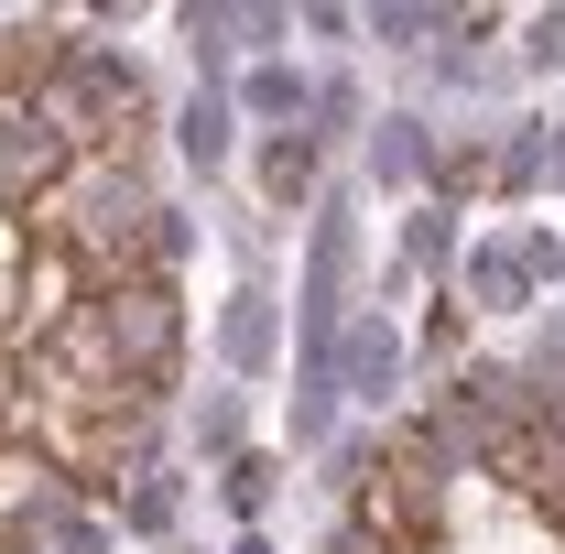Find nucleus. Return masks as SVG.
Returning a JSON list of instances; mask_svg holds the SVG:
<instances>
[{
	"label": "nucleus",
	"mask_w": 565,
	"mask_h": 554,
	"mask_svg": "<svg viewBox=\"0 0 565 554\" xmlns=\"http://www.w3.org/2000/svg\"><path fill=\"white\" fill-rule=\"evenodd\" d=\"M87 305V262L55 217L0 207V348H55Z\"/></svg>",
	"instance_id": "f257e3e1"
},
{
	"label": "nucleus",
	"mask_w": 565,
	"mask_h": 554,
	"mask_svg": "<svg viewBox=\"0 0 565 554\" xmlns=\"http://www.w3.org/2000/svg\"><path fill=\"white\" fill-rule=\"evenodd\" d=\"M359 522L381 554H435V435H392V468L359 489Z\"/></svg>",
	"instance_id": "f03ea898"
},
{
	"label": "nucleus",
	"mask_w": 565,
	"mask_h": 554,
	"mask_svg": "<svg viewBox=\"0 0 565 554\" xmlns=\"http://www.w3.org/2000/svg\"><path fill=\"white\" fill-rule=\"evenodd\" d=\"M66 76V44L44 33V22H22V33H0V109H22V98H44Z\"/></svg>",
	"instance_id": "7ed1b4c3"
},
{
	"label": "nucleus",
	"mask_w": 565,
	"mask_h": 554,
	"mask_svg": "<svg viewBox=\"0 0 565 554\" xmlns=\"http://www.w3.org/2000/svg\"><path fill=\"white\" fill-rule=\"evenodd\" d=\"M305 174H316V152H305V141H282L273 163H262V185H273V196H305Z\"/></svg>",
	"instance_id": "20e7f679"
},
{
	"label": "nucleus",
	"mask_w": 565,
	"mask_h": 554,
	"mask_svg": "<svg viewBox=\"0 0 565 554\" xmlns=\"http://www.w3.org/2000/svg\"><path fill=\"white\" fill-rule=\"evenodd\" d=\"M22 424V381H11V359H0V435Z\"/></svg>",
	"instance_id": "39448f33"
}]
</instances>
